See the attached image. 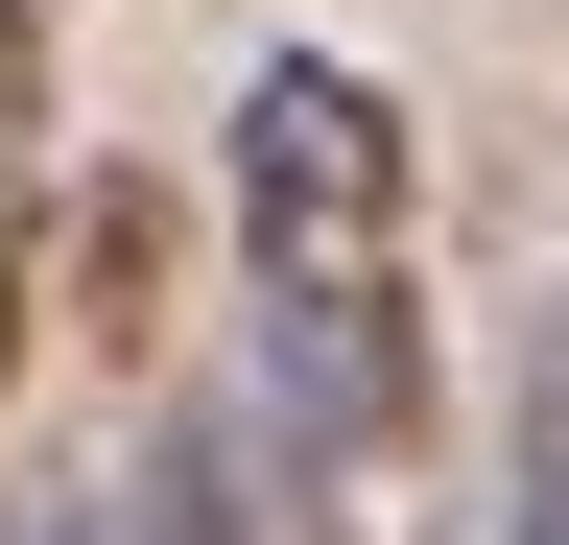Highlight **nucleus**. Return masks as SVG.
Segmentation results:
<instances>
[{"instance_id": "nucleus-1", "label": "nucleus", "mask_w": 569, "mask_h": 545, "mask_svg": "<svg viewBox=\"0 0 569 545\" xmlns=\"http://www.w3.org/2000/svg\"><path fill=\"white\" fill-rule=\"evenodd\" d=\"M238 403L332 498H380L427 451V166L356 48L238 72Z\"/></svg>"}, {"instance_id": "nucleus-2", "label": "nucleus", "mask_w": 569, "mask_h": 545, "mask_svg": "<svg viewBox=\"0 0 569 545\" xmlns=\"http://www.w3.org/2000/svg\"><path fill=\"white\" fill-rule=\"evenodd\" d=\"M498 545H569V285L522 332V522H498Z\"/></svg>"}, {"instance_id": "nucleus-3", "label": "nucleus", "mask_w": 569, "mask_h": 545, "mask_svg": "<svg viewBox=\"0 0 569 545\" xmlns=\"http://www.w3.org/2000/svg\"><path fill=\"white\" fill-rule=\"evenodd\" d=\"M48 48H71V0H0V190H24V119H48Z\"/></svg>"}, {"instance_id": "nucleus-4", "label": "nucleus", "mask_w": 569, "mask_h": 545, "mask_svg": "<svg viewBox=\"0 0 569 545\" xmlns=\"http://www.w3.org/2000/svg\"><path fill=\"white\" fill-rule=\"evenodd\" d=\"M0 356H24V214H0Z\"/></svg>"}]
</instances>
